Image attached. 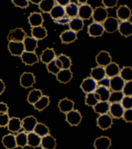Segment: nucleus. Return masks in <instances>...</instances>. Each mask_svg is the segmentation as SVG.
<instances>
[{
  "instance_id": "obj_1",
  "label": "nucleus",
  "mask_w": 132,
  "mask_h": 149,
  "mask_svg": "<svg viewBox=\"0 0 132 149\" xmlns=\"http://www.w3.org/2000/svg\"><path fill=\"white\" fill-rule=\"evenodd\" d=\"M108 14L107 10L104 7H97L93 10L92 17L95 22L101 23L106 19Z\"/></svg>"
},
{
  "instance_id": "obj_2",
  "label": "nucleus",
  "mask_w": 132,
  "mask_h": 149,
  "mask_svg": "<svg viewBox=\"0 0 132 149\" xmlns=\"http://www.w3.org/2000/svg\"><path fill=\"white\" fill-rule=\"evenodd\" d=\"M26 33L21 28H17L11 30L8 35V39L10 42H23Z\"/></svg>"
},
{
  "instance_id": "obj_3",
  "label": "nucleus",
  "mask_w": 132,
  "mask_h": 149,
  "mask_svg": "<svg viewBox=\"0 0 132 149\" xmlns=\"http://www.w3.org/2000/svg\"><path fill=\"white\" fill-rule=\"evenodd\" d=\"M119 23L116 18L113 17H108L103 23L104 30L106 32L112 33L118 30Z\"/></svg>"
},
{
  "instance_id": "obj_4",
  "label": "nucleus",
  "mask_w": 132,
  "mask_h": 149,
  "mask_svg": "<svg viewBox=\"0 0 132 149\" xmlns=\"http://www.w3.org/2000/svg\"><path fill=\"white\" fill-rule=\"evenodd\" d=\"M8 48L12 56H21L25 51V47L23 42H10Z\"/></svg>"
},
{
  "instance_id": "obj_5",
  "label": "nucleus",
  "mask_w": 132,
  "mask_h": 149,
  "mask_svg": "<svg viewBox=\"0 0 132 149\" xmlns=\"http://www.w3.org/2000/svg\"><path fill=\"white\" fill-rule=\"evenodd\" d=\"M97 87V81L91 77L84 79L81 86L82 90L87 94L94 92Z\"/></svg>"
},
{
  "instance_id": "obj_6",
  "label": "nucleus",
  "mask_w": 132,
  "mask_h": 149,
  "mask_svg": "<svg viewBox=\"0 0 132 149\" xmlns=\"http://www.w3.org/2000/svg\"><path fill=\"white\" fill-rule=\"evenodd\" d=\"M97 63L100 66L105 67L112 62V57L109 53L106 51H101L96 57Z\"/></svg>"
},
{
  "instance_id": "obj_7",
  "label": "nucleus",
  "mask_w": 132,
  "mask_h": 149,
  "mask_svg": "<svg viewBox=\"0 0 132 149\" xmlns=\"http://www.w3.org/2000/svg\"><path fill=\"white\" fill-rule=\"evenodd\" d=\"M88 33L91 37H98L102 36L104 33V26L101 23L94 22L88 27Z\"/></svg>"
},
{
  "instance_id": "obj_8",
  "label": "nucleus",
  "mask_w": 132,
  "mask_h": 149,
  "mask_svg": "<svg viewBox=\"0 0 132 149\" xmlns=\"http://www.w3.org/2000/svg\"><path fill=\"white\" fill-rule=\"evenodd\" d=\"M112 123V117L107 114L101 115L97 119V125L103 130H106L111 128Z\"/></svg>"
},
{
  "instance_id": "obj_9",
  "label": "nucleus",
  "mask_w": 132,
  "mask_h": 149,
  "mask_svg": "<svg viewBox=\"0 0 132 149\" xmlns=\"http://www.w3.org/2000/svg\"><path fill=\"white\" fill-rule=\"evenodd\" d=\"M82 116L80 113L77 110H73L67 113L66 120L71 126H77L80 123Z\"/></svg>"
},
{
  "instance_id": "obj_10",
  "label": "nucleus",
  "mask_w": 132,
  "mask_h": 149,
  "mask_svg": "<svg viewBox=\"0 0 132 149\" xmlns=\"http://www.w3.org/2000/svg\"><path fill=\"white\" fill-rule=\"evenodd\" d=\"M93 11L92 7L90 5L85 3L79 7L78 15L83 20L88 19L92 17Z\"/></svg>"
},
{
  "instance_id": "obj_11",
  "label": "nucleus",
  "mask_w": 132,
  "mask_h": 149,
  "mask_svg": "<svg viewBox=\"0 0 132 149\" xmlns=\"http://www.w3.org/2000/svg\"><path fill=\"white\" fill-rule=\"evenodd\" d=\"M20 84L25 88L32 87L35 82V77L32 73L25 72L21 76Z\"/></svg>"
},
{
  "instance_id": "obj_12",
  "label": "nucleus",
  "mask_w": 132,
  "mask_h": 149,
  "mask_svg": "<svg viewBox=\"0 0 132 149\" xmlns=\"http://www.w3.org/2000/svg\"><path fill=\"white\" fill-rule=\"evenodd\" d=\"M21 57L23 62L26 65L32 66L39 61V58L35 52L24 51Z\"/></svg>"
},
{
  "instance_id": "obj_13",
  "label": "nucleus",
  "mask_w": 132,
  "mask_h": 149,
  "mask_svg": "<svg viewBox=\"0 0 132 149\" xmlns=\"http://www.w3.org/2000/svg\"><path fill=\"white\" fill-rule=\"evenodd\" d=\"M22 127L28 132H33L38 122L33 116H27L23 120Z\"/></svg>"
},
{
  "instance_id": "obj_14",
  "label": "nucleus",
  "mask_w": 132,
  "mask_h": 149,
  "mask_svg": "<svg viewBox=\"0 0 132 149\" xmlns=\"http://www.w3.org/2000/svg\"><path fill=\"white\" fill-rule=\"evenodd\" d=\"M125 83L119 75L117 76L111 78L110 88L113 91H121Z\"/></svg>"
},
{
  "instance_id": "obj_15",
  "label": "nucleus",
  "mask_w": 132,
  "mask_h": 149,
  "mask_svg": "<svg viewBox=\"0 0 132 149\" xmlns=\"http://www.w3.org/2000/svg\"><path fill=\"white\" fill-rule=\"evenodd\" d=\"M125 109L120 103L111 104L109 112L111 116L114 118H120L122 117Z\"/></svg>"
},
{
  "instance_id": "obj_16",
  "label": "nucleus",
  "mask_w": 132,
  "mask_h": 149,
  "mask_svg": "<svg viewBox=\"0 0 132 149\" xmlns=\"http://www.w3.org/2000/svg\"><path fill=\"white\" fill-rule=\"evenodd\" d=\"M25 51L27 52H35L38 47V40L33 38L26 36L23 41Z\"/></svg>"
},
{
  "instance_id": "obj_17",
  "label": "nucleus",
  "mask_w": 132,
  "mask_h": 149,
  "mask_svg": "<svg viewBox=\"0 0 132 149\" xmlns=\"http://www.w3.org/2000/svg\"><path fill=\"white\" fill-rule=\"evenodd\" d=\"M117 17L122 21L128 20L131 15L130 9L126 5L120 6L116 11Z\"/></svg>"
},
{
  "instance_id": "obj_18",
  "label": "nucleus",
  "mask_w": 132,
  "mask_h": 149,
  "mask_svg": "<svg viewBox=\"0 0 132 149\" xmlns=\"http://www.w3.org/2000/svg\"><path fill=\"white\" fill-rule=\"evenodd\" d=\"M118 30L122 36L129 37L132 34V23L128 20L122 21L119 23Z\"/></svg>"
},
{
  "instance_id": "obj_19",
  "label": "nucleus",
  "mask_w": 132,
  "mask_h": 149,
  "mask_svg": "<svg viewBox=\"0 0 132 149\" xmlns=\"http://www.w3.org/2000/svg\"><path fill=\"white\" fill-rule=\"evenodd\" d=\"M111 145V140L106 136H102L97 138L94 144L96 149H108Z\"/></svg>"
},
{
  "instance_id": "obj_20",
  "label": "nucleus",
  "mask_w": 132,
  "mask_h": 149,
  "mask_svg": "<svg viewBox=\"0 0 132 149\" xmlns=\"http://www.w3.org/2000/svg\"><path fill=\"white\" fill-rule=\"evenodd\" d=\"M29 23L32 28L40 26L44 22V19L42 15L40 13H32L28 17Z\"/></svg>"
},
{
  "instance_id": "obj_21",
  "label": "nucleus",
  "mask_w": 132,
  "mask_h": 149,
  "mask_svg": "<svg viewBox=\"0 0 132 149\" xmlns=\"http://www.w3.org/2000/svg\"><path fill=\"white\" fill-rule=\"evenodd\" d=\"M55 56L54 49L47 48L43 51L40 56V60L44 63L47 65L55 59Z\"/></svg>"
},
{
  "instance_id": "obj_22",
  "label": "nucleus",
  "mask_w": 132,
  "mask_h": 149,
  "mask_svg": "<svg viewBox=\"0 0 132 149\" xmlns=\"http://www.w3.org/2000/svg\"><path fill=\"white\" fill-rule=\"evenodd\" d=\"M57 79L60 82L66 84L71 80L73 73L69 69H61L56 74Z\"/></svg>"
},
{
  "instance_id": "obj_23",
  "label": "nucleus",
  "mask_w": 132,
  "mask_h": 149,
  "mask_svg": "<svg viewBox=\"0 0 132 149\" xmlns=\"http://www.w3.org/2000/svg\"><path fill=\"white\" fill-rule=\"evenodd\" d=\"M60 38L62 42L69 44L77 39V33L71 30H65L61 34Z\"/></svg>"
},
{
  "instance_id": "obj_24",
  "label": "nucleus",
  "mask_w": 132,
  "mask_h": 149,
  "mask_svg": "<svg viewBox=\"0 0 132 149\" xmlns=\"http://www.w3.org/2000/svg\"><path fill=\"white\" fill-rule=\"evenodd\" d=\"M106 75L108 77L112 78L119 75L120 69L119 65L115 62H111L105 68Z\"/></svg>"
},
{
  "instance_id": "obj_25",
  "label": "nucleus",
  "mask_w": 132,
  "mask_h": 149,
  "mask_svg": "<svg viewBox=\"0 0 132 149\" xmlns=\"http://www.w3.org/2000/svg\"><path fill=\"white\" fill-rule=\"evenodd\" d=\"M98 96L99 101H108L111 92L109 88L103 86H98L94 92Z\"/></svg>"
},
{
  "instance_id": "obj_26",
  "label": "nucleus",
  "mask_w": 132,
  "mask_h": 149,
  "mask_svg": "<svg viewBox=\"0 0 132 149\" xmlns=\"http://www.w3.org/2000/svg\"><path fill=\"white\" fill-rule=\"evenodd\" d=\"M91 77L97 82L100 81L106 77L105 68L102 66H97L91 69L90 73Z\"/></svg>"
},
{
  "instance_id": "obj_27",
  "label": "nucleus",
  "mask_w": 132,
  "mask_h": 149,
  "mask_svg": "<svg viewBox=\"0 0 132 149\" xmlns=\"http://www.w3.org/2000/svg\"><path fill=\"white\" fill-rule=\"evenodd\" d=\"M41 144L45 149H54L56 147V143L54 137L49 134L41 137Z\"/></svg>"
},
{
  "instance_id": "obj_28",
  "label": "nucleus",
  "mask_w": 132,
  "mask_h": 149,
  "mask_svg": "<svg viewBox=\"0 0 132 149\" xmlns=\"http://www.w3.org/2000/svg\"><path fill=\"white\" fill-rule=\"evenodd\" d=\"M52 18L55 20L64 17L66 14L64 7L57 4L54 6L50 12Z\"/></svg>"
},
{
  "instance_id": "obj_29",
  "label": "nucleus",
  "mask_w": 132,
  "mask_h": 149,
  "mask_svg": "<svg viewBox=\"0 0 132 149\" xmlns=\"http://www.w3.org/2000/svg\"><path fill=\"white\" fill-rule=\"evenodd\" d=\"M32 37L39 40L46 38L47 36V32L46 28L40 26L32 28Z\"/></svg>"
},
{
  "instance_id": "obj_30",
  "label": "nucleus",
  "mask_w": 132,
  "mask_h": 149,
  "mask_svg": "<svg viewBox=\"0 0 132 149\" xmlns=\"http://www.w3.org/2000/svg\"><path fill=\"white\" fill-rule=\"evenodd\" d=\"M2 143L8 149H13L17 146L16 136L12 134H8L3 137Z\"/></svg>"
},
{
  "instance_id": "obj_31",
  "label": "nucleus",
  "mask_w": 132,
  "mask_h": 149,
  "mask_svg": "<svg viewBox=\"0 0 132 149\" xmlns=\"http://www.w3.org/2000/svg\"><path fill=\"white\" fill-rule=\"evenodd\" d=\"M58 106L61 111L67 113L73 110L74 102L69 99L64 98L60 101Z\"/></svg>"
},
{
  "instance_id": "obj_32",
  "label": "nucleus",
  "mask_w": 132,
  "mask_h": 149,
  "mask_svg": "<svg viewBox=\"0 0 132 149\" xmlns=\"http://www.w3.org/2000/svg\"><path fill=\"white\" fill-rule=\"evenodd\" d=\"M110 104L108 101H99L93 107L95 111L101 115L107 114L109 111Z\"/></svg>"
},
{
  "instance_id": "obj_33",
  "label": "nucleus",
  "mask_w": 132,
  "mask_h": 149,
  "mask_svg": "<svg viewBox=\"0 0 132 149\" xmlns=\"http://www.w3.org/2000/svg\"><path fill=\"white\" fill-rule=\"evenodd\" d=\"M27 136L28 145L33 148L40 146L41 143V137L34 132H30Z\"/></svg>"
},
{
  "instance_id": "obj_34",
  "label": "nucleus",
  "mask_w": 132,
  "mask_h": 149,
  "mask_svg": "<svg viewBox=\"0 0 132 149\" xmlns=\"http://www.w3.org/2000/svg\"><path fill=\"white\" fill-rule=\"evenodd\" d=\"M22 122L20 119L16 117H12L10 119L8 124V129L10 131L13 132H18L21 129Z\"/></svg>"
},
{
  "instance_id": "obj_35",
  "label": "nucleus",
  "mask_w": 132,
  "mask_h": 149,
  "mask_svg": "<svg viewBox=\"0 0 132 149\" xmlns=\"http://www.w3.org/2000/svg\"><path fill=\"white\" fill-rule=\"evenodd\" d=\"M84 26L83 20L78 17H74L69 23L70 30L76 33L82 30Z\"/></svg>"
},
{
  "instance_id": "obj_36",
  "label": "nucleus",
  "mask_w": 132,
  "mask_h": 149,
  "mask_svg": "<svg viewBox=\"0 0 132 149\" xmlns=\"http://www.w3.org/2000/svg\"><path fill=\"white\" fill-rule=\"evenodd\" d=\"M54 0H41L39 3V8L44 13H50L55 6Z\"/></svg>"
},
{
  "instance_id": "obj_37",
  "label": "nucleus",
  "mask_w": 132,
  "mask_h": 149,
  "mask_svg": "<svg viewBox=\"0 0 132 149\" xmlns=\"http://www.w3.org/2000/svg\"><path fill=\"white\" fill-rule=\"evenodd\" d=\"M66 14L70 17H75L78 15V6L76 3L70 2L65 7Z\"/></svg>"
},
{
  "instance_id": "obj_38",
  "label": "nucleus",
  "mask_w": 132,
  "mask_h": 149,
  "mask_svg": "<svg viewBox=\"0 0 132 149\" xmlns=\"http://www.w3.org/2000/svg\"><path fill=\"white\" fill-rule=\"evenodd\" d=\"M42 96V92L40 90L34 89L30 92L27 100L31 104H34Z\"/></svg>"
},
{
  "instance_id": "obj_39",
  "label": "nucleus",
  "mask_w": 132,
  "mask_h": 149,
  "mask_svg": "<svg viewBox=\"0 0 132 149\" xmlns=\"http://www.w3.org/2000/svg\"><path fill=\"white\" fill-rule=\"evenodd\" d=\"M49 98L46 95H43L42 97L34 104V107L36 109L41 111L49 105Z\"/></svg>"
},
{
  "instance_id": "obj_40",
  "label": "nucleus",
  "mask_w": 132,
  "mask_h": 149,
  "mask_svg": "<svg viewBox=\"0 0 132 149\" xmlns=\"http://www.w3.org/2000/svg\"><path fill=\"white\" fill-rule=\"evenodd\" d=\"M33 131L41 137L47 136L49 133L48 128L44 124L42 123H38Z\"/></svg>"
},
{
  "instance_id": "obj_41",
  "label": "nucleus",
  "mask_w": 132,
  "mask_h": 149,
  "mask_svg": "<svg viewBox=\"0 0 132 149\" xmlns=\"http://www.w3.org/2000/svg\"><path fill=\"white\" fill-rule=\"evenodd\" d=\"M119 76L125 82L132 81V70L131 66H124L120 70Z\"/></svg>"
},
{
  "instance_id": "obj_42",
  "label": "nucleus",
  "mask_w": 132,
  "mask_h": 149,
  "mask_svg": "<svg viewBox=\"0 0 132 149\" xmlns=\"http://www.w3.org/2000/svg\"><path fill=\"white\" fill-rule=\"evenodd\" d=\"M124 96L122 91H113L111 93L108 102L110 103H120Z\"/></svg>"
},
{
  "instance_id": "obj_43",
  "label": "nucleus",
  "mask_w": 132,
  "mask_h": 149,
  "mask_svg": "<svg viewBox=\"0 0 132 149\" xmlns=\"http://www.w3.org/2000/svg\"><path fill=\"white\" fill-rule=\"evenodd\" d=\"M99 102L98 96L95 92L87 94L85 103L88 106L94 107Z\"/></svg>"
},
{
  "instance_id": "obj_44",
  "label": "nucleus",
  "mask_w": 132,
  "mask_h": 149,
  "mask_svg": "<svg viewBox=\"0 0 132 149\" xmlns=\"http://www.w3.org/2000/svg\"><path fill=\"white\" fill-rule=\"evenodd\" d=\"M17 146L24 148L28 145V136L26 133L21 132L16 136Z\"/></svg>"
},
{
  "instance_id": "obj_45",
  "label": "nucleus",
  "mask_w": 132,
  "mask_h": 149,
  "mask_svg": "<svg viewBox=\"0 0 132 149\" xmlns=\"http://www.w3.org/2000/svg\"><path fill=\"white\" fill-rule=\"evenodd\" d=\"M62 64V69H68L70 68L72 65L71 59L68 56L65 54H61L57 57Z\"/></svg>"
},
{
  "instance_id": "obj_46",
  "label": "nucleus",
  "mask_w": 132,
  "mask_h": 149,
  "mask_svg": "<svg viewBox=\"0 0 132 149\" xmlns=\"http://www.w3.org/2000/svg\"><path fill=\"white\" fill-rule=\"evenodd\" d=\"M47 67L48 72L55 75H56L61 70L57 65L55 59L47 64Z\"/></svg>"
},
{
  "instance_id": "obj_47",
  "label": "nucleus",
  "mask_w": 132,
  "mask_h": 149,
  "mask_svg": "<svg viewBox=\"0 0 132 149\" xmlns=\"http://www.w3.org/2000/svg\"><path fill=\"white\" fill-rule=\"evenodd\" d=\"M121 104L124 109H131L132 108V96H124L121 102Z\"/></svg>"
},
{
  "instance_id": "obj_48",
  "label": "nucleus",
  "mask_w": 132,
  "mask_h": 149,
  "mask_svg": "<svg viewBox=\"0 0 132 149\" xmlns=\"http://www.w3.org/2000/svg\"><path fill=\"white\" fill-rule=\"evenodd\" d=\"M124 96H132V81L126 82L122 90Z\"/></svg>"
},
{
  "instance_id": "obj_49",
  "label": "nucleus",
  "mask_w": 132,
  "mask_h": 149,
  "mask_svg": "<svg viewBox=\"0 0 132 149\" xmlns=\"http://www.w3.org/2000/svg\"><path fill=\"white\" fill-rule=\"evenodd\" d=\"M10 120L8 113H0V127H5L8 126Z\"/></svg>"
},
{
  "instance_id": "obj_50",
  "label": "nucleus",
  "mask_w": 132,
  "mask_h": 149,
  "mask_svg": "<svg viewBox=\"0 0 132 149\" xmlns=\"http://www.w3.org/2000/svg\"><path fill=\"white\" fill-rule=\"evenodd\" d=\"M12 2L16 6L22 8H26L29 5V2L26 0H13Z\"/></svg>"
},
{
  "instance_id": "obj_51",
  "label": "nucleus",
  "mask_w": 132,
  "mask_h": 149,
  "mask_svg": "<svg viewBox=\"0 0 132 149\" xmlns=\"http://www.w3.org/2000/svg\"><path fill=\"white\" fill-rule=\"evenodd\" d=\"M111 82V78L105 77L104 79L97 82L98 86H103L109 88Z\"/></svg>"
},
{
  "instance_id": "obj_52",
  "label": "nucleus",
  "mask_w": 132,
  "mask_h": 149,
  "mask_svg": "<svg viewBox=\"0 0 132 149\" xmlns=\"http://www.w3.org/2000/svg\"><path fill=\"white\" fill-rule=\"evenodd\" d=\"M124 119L127 122H132V109H129L125 110L124 112L123 115Z\"/></svg>"
},
{
  "instance_id": "obj_53",
  "label": "nucleus",
  "mask_w": 132,
  "mask_h": 149,
  "mask_svg": "<svg viewBox=\"0 0 132 149\" xmlns=\"http://www.w3.org/2000/svg\"><path fill=\"white\" fill-rule=\"evenodd\" d=\"M118 0H103L102 3L106 8H113L117 4Z\"/></svg>"
},
{
  "instance_id": "obj_54",
  "label": "nucleus",
  "mask_w": 132,
  "mask_h": 149,
  "mask_svg": "<svg viewBox=\"0 0 132 149\" xmlns=\"http://www.w3.org/2000/svg\"><path fill=\"white\" fill-rule=\"evenodd\" d=\"M70 17H62L59 19L55 20L54 22L56 24H66L69 23L70 22Z\"/></svg>"
},
{
  "instance_id": "obj_55",
  "label": "nucleus",
  "mask_w": 132,
  "mask_h": 149,
  "mask_svg": "<svg viewBox=\"0 0 132 149\" xmlns=\"http://www.w3.org/2000/svg\"><path fill=\"white\" fill-rule=\"evenodd\" d=\"M8 107L6 104L0 102V113H7Z\"/></svg>"
},
{
  "instance_id": "obj_56",
  "label": "nucleus",
  "mask_w": 132,
  "mask_h": 149,
  "mask_svg": "<svg viewBox=\"0 0 132 149\" xmlns=\"http://www.w3.org/2000/svg\"><path fill=\"white\" fill-rule=\"evenodd\" d=\"M58 4L64 7H65L70 2L69 0H57L56 1Z\"/></svg>"
},
{
  "instance_id": "obj_57",
  "label": "nucleus",
  "mask_w": 132,
  "mask_h": 149,
  "mask_svg": "<svg viewBox=\"0 0 132 149\" xmlns=\"http://www.w3.org/2000/svg\"><path fill=\"white\" fill-rule=\"evenodd\" d=\"M5 88V85L3 80L0 79V94H2Z\"/></svg>"
},
{
  "instance_id": "obj_58",
  "label": "nucleus",
  "mask_w": 132,
  "mask_h": 149,
  "mask_svg": "<svg viewBox=\"0 0 132 149\" xmlns=\"http://www.w3.org/2000/svg\"><path fill=\"white\" fill-rule=\"evenodd\" d=\"M41 1V0H30L29 2H32V3H34V4L39 5Z\"/></svg>"
},
{
  "instance_id": "obj_59",
  "label": "nucleus",
  "mask_w": 132,
  "mask_h": 149,
  "mask_svg": "<svg viewBox=\"0 0 132 149\" xmlns=\"http://www.w3.org/2000/svg\"><path fill=\"white\" fill-rule=\"evenodd\" d=\"M78 1L79 3H82V4H85L87 2V0H78Z\"/></svg>"
},
{
  "instance_id": "obj_60",
  "label": "nucleus",
  "mask_w": 132,
  "mask_h": 149,
  "mask_svg": "<svg viewBox=\"0 0 132 149\" xmlns=\"http://www.w3.org/2000/svg\"><path fill=\"white\" fill-rule=\"evenodd\" d=\"M44 149V148H43V149Z\"/></svg>"
}]
</instances>
